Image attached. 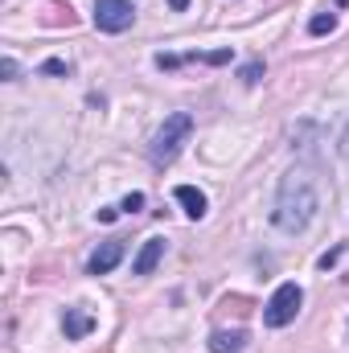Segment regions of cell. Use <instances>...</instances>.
<instances>
[{
  "mask_svg": "<svg viewBox=\"0 0 349 353\" xmlns=\"http://www.w3.org/2000/svg\"><path fill=\"white\" fill-rule=\"evenodd\" d=\"M317 181L308 169H292V173L279 181V197H275V210H271V222L283 230V234H300L308 230V222L317 218Z\"/></svg>",
  "mask_w": 349,
  "mask_h": 353,
  "instance_id": "obj_1",
  "label": "cell"
},
{
  "mask_svg": "<svg viewBox=\"0 0 349 353\" xmlns=\"http://www.w3.org/2000/svg\"><path fill=\"white\" fill-rule=\"evenodd\" d=\"M193 136V115L189 111H177L169 115L165 123H161V132L152 136V144H148V157H152V165H173L177 152L185 148V140Z\"/></svg>",
  "mask_w": 349,
  "mask_h": 353,
  "instance_id": "obj_2",
  "label": "cell"
},
{
  "mask_svg": "<svg viewBox=\"0 0 349 353\" xmlns=\"http://www.w3.org/2000/svg\"><path fill=\"white\" fill-rule=\"evenodd\" d=\"M300 304H304L300 283H279L275 296H271L267 308H263V325H267V329H283V325H292V321L300 316Z\"/></svg>",
  "mask_w": 349,
  "mask_h": 353,
  "instance_id": "obj_3",
  "label": "cell"
},
{
  "mask_svg": "<svg viewBox=\"0 0 349 353\" xmlns=\"http://www.w3.org/2000/svg\"><path fill=\"white\" fill-rule=\"evenodd\" d=\"M136 21V4L132 0H94V29L99 33H123Z\"/></svg>",
  "mask_w": 349,
  "mask_h": 353,
  "instance_id": "obj_4",
  "label": "cell"
},
{
  "mask_svg": "<svg viewBox=\"0 0 349 353\" xmlns=\"http://www.w3.org/2000/svg\"><path fill=\"white\" fill-rule=\"evenodd\" d=\"M119 259H123V243H119V239H111V243H103V247L90 255L87 271H90V275H107V271H115Z\"/></svg>",
  "mask_w": 349,
  "mask_h": 353,
  "instance_id": "obj_5",
  "label": "cell"
},
{
  "mask_svg": "<svg viewBox=\"0 0 349 353\" xmlns=\"http://www.w3.org/2000/svg\"><path fill=\"white\" fill-rule=\"evenodd\" d=\"M90 329H94V316L83 312V308H66L62 312V333H66V341H83Z\"/></svg>",
  "mask_w": 349,
  "mask_h": 353,
  "instance_id": "obj_6",
  "label": "cell"
},
{
  "mask_svg": "<svg viewBox=\"0 0 349 353\" xmlns=\"http://www.w3.org/2000/svg\"><path fill=\"white\" fill-rule=\"evenodd\" d=\"M161 259H165V239H148V243L140 247V255H136L132 271H136V275H152Z\"/></svg>",
  "mask_w": 349,
  "mask_h": 353,
  "instance_id": "obj_7",
  "label": "cell"
},
{
  "mask_svg": "<svg viewBox=\"0 0 349 353\" xmlns=\"http://www.w3.org/2000/svg\"><path fill=\"white\" fill-rule=\"evenodd\" d=\"M247 350V333L243 329H218L214 337H210V353H243Z\"/></svg>",
  "mask_w": 349,
  "mask_h": 353,
  "instance_id": "obj_8",
  "label": "cell"
},
{
  "mask_svg": "<svg viewBox=\"0 0 349 353\" xmlns=\"http://www.w3.org/2000/svg\"><path fill=\"white\" fill-rule=\"evenodd\" d=\"M177 201L185 205V214L197 222V218H206V193L201 189H193V185H177Z\"/></svg>",
  "mask_w": 349,
  "mask_h": 353,
  "instance_id": "obj_9",
  "label": "cell"
},
{
  "mask_svg": "<svg viewBox=\"0 0 349 353\" xmlns=\"http://www.w3.org/2000/svg\"><path fill=\"white\" fill-rule=\"evenodd\" d=\"M333 29H337V17H333V12H317V17L308 21V33H312V37H325V33H333Z\"/></svg>",
  "mask_w": 349,
  "mask_h": 353,
  "instance_id": "obj_10",
  "label": "cell"
},
{
  "mask_svg": "<svg viewBox=\"0 0 349 353\" xmlns=\"http://www.w3.org/2000/svg\"><path fill=\"white\" fill-rule=\"evenodd\" d=\"M119 210H128V214H136V210H144V193H128Z\"/></svg>",
  "mask_w": 349,
  "mask_h": 353,
  "instance_id": "obj_11",
  "label": "cell"
},
{
  "mask_svg": "<svg viewBox=\"0 0 349 353\" xmlns=\"http://www.w3.org/2000/svg\"><path fill=\"white\" fill-rule=\"evenodd\" d=\"M259 74H263V62H251V66L243 70V83H247V87H255V83H259Z\"/></svg>",
  "mask_w": 349,
  "mask_h": 353,
  "instance_id": "obj_12",
  "label": "cell"
},
{
  "mask_svg": "<svg viewBox=\"0 0 349 353\" xmlns=\"http://www.w3.org/2000/svg\"><path fill=\"white\" fill-rule=\"evenodd\" d=\"M46 74H70V66H66L62 58H50V62H46Z\"/></svg>",
  "mask_w": 349,
  "mask_h": 353,
  "instance_id": "obj_13",
  "label": "cell"
},
{
  "mask_svg": "<svg viewBox=\"0 0 349 353\" xmlns=\"http://www.w3.org/2000/svg\"><path fill=\"white\" fill-rule=\"evenodd\" d=\"M0 74H4L8 83H17V62H12V58H4V62H0Z\"/></svg>",
  "mask_w": 349,
  "mask_h": 353,
  "instance_id": "obj_14",
  "label": "cell"
},
{
  "mask_svg": "<svg viewBox=\"0 0 349 353\" xmlns=\"http://www.w3.org/2000/svg\"><path fill=\"white\" fill-rule=\"evenodd\" d=\"M337 259H341V247H337V251H329V255H321V271H329Z\"/></svg>",
  "mask_w": 349,
  "mask_h": 353,
  "instance_id": "obj_15",
  "label": "cell"
},
{
  "mask_svg": "<svg viewBox=\"0 0 349 353\" xmlns=\"http://www.w3.org/2000/svg\"><path fill=\"white\" fill-rule=\"evenodd\" d=\"M185 4H189V0H169V8H177V12H181V8H185Z\"/></svg>",
  "mask_w": 349,
  "mask_h": 353,
  "instance_id": "obj_16",
  "label": "cell"
},
{
  "mask_svg": "<svg viewBox=\"0 0 349 353\" xmlns=\"http://www.w3.org/2000/svg\"><path fill=\"white\" fill-rule=\"evenodd\" d=\"M337 4H349V0H337Z\"/></svg>",
  "mask_w": 349,
  "mask_h": 353,
  "instance_id": "obj_17",
  "label": "cell"
},
{
  "mask_svg": "<svg viewBox=\"0 0 349 353\" xmlns=\"http://www.w3.org/2000/svg\"><path fill=\"white\" fill-rule=\"evenodd\" d=\"M346 140H349V136H346Z\"/></svg>",
  "mask_w": 349,
  "mask_h": 353,
  "instance_id": "obj_18",
  "label": "cell"
}]
</instances>
